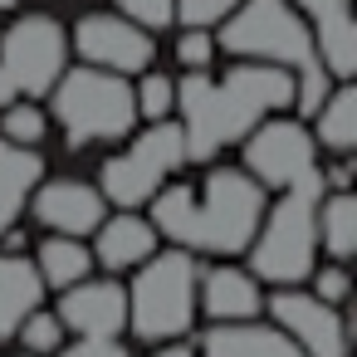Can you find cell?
<instances>
[{"mask_svg":"<svg viewBox=\"0 0 357 357\" xmlns=\"http://www.w3.org/2000/svg\"><path fill=\"white\" fill-rule=\"evenodd\" d=\"M40 176H45L40 147H15V142L0 137V235L25 215L30 191L40 186Z\"/></svg>","mask_w":357,"mask_h":357,"instance_id":"19","label":"cell"},{"mask_svg":"<svg viewBox=\"0 0 357 357\" xmlns=\"http://www.w3.org/2000/svg\"><path fill=\"white\" fill-rule=\"evenodd\" d=\"M98 240H93V259L103 264V269H137L147 255H157V245H162V235H157V225L152 220H142V215H132V211H123V215H103L98 220V230H93Z\"/></svg>","mask_w":357,"mask_h":357,"instance_id":"17","label":"cell"},{"mask_svg":"<svg viewBox=\"0 0 357 357\" xmlns=\"http://www.w3.org/2000/svg\"><path fill=\"white\" fill-rule=\"evenodd\" d=\"M20 357H45V352H20Z\"/></svg>","mask_w":357,"mask_h":357,"instance_id":"35","label":"cell"},{"mask_svg":"<svg viewBox=\"0 0 357 357\" xmlns=\"http://www.w3.org/2000/svg\"><path fill=\"white\" fill-rule=\"evenodd\" d=\"M10 98H15V93H10V84H6V74H0V108H6Z\"/></svg>","mask_w":357,"mask_h":357,"instance_id":"33","label":"cell"},{"mask_svg":"<svg viewBox=\"0 0 357 357\" xmlns=\"http://www.w3.org/2000/svg\"><path fill=\"white\" fill-rule=\"evenodd\" d=\"M274 323L308 352V357H347V337H352V313L347 303H323L313 294H298L294 284H284L269 298Z\"/></svg>","mask_w":357,"mask_h":357,"instance_id":"11","label":"cell"},{"mask_svg":"<svg viewBox=\"0 0 357 357\" xmlns=\"http://www.w3.org/2000/svg\"><path fill=\"white\" fill-rule=\"evenodd\" d=\"M201 352L206 357H308L279 323H255V318H235V323H215L201 333Z\"/></svg>","mask_w":357,"mask_h":357,"instance_id":"15","label":"cell"},{"mask_svg":"<svg viewBox=\"0 0 357 357\" xmlns=\"http://www.w3.org/2000/svg\"><path fill=\"white\" fill-rule=\"evenodd\" d=\"M15 337H25L30 352H54V347L64 342V323H59V313H40V308H35V313L20 323Z\"/></svg>","mask_w":357,"mask_h":357,"instance_id":"27","label":"cell"},{"mask_svg":"<svg viewBox=\"0 0 357 357\" xmlns=\"http://www.w3.org/2000/svg\"><path fill=\"white\" fill-rule=\"evenodd\" d=\"M289 6L308 20L318 59L333 79L357 74V20H352V0H289Z\"/></svg>","mask_w":357,"mask_h":357,"instance_id":"14","label":"cell"},{"mask_svg":"<svg viewBox=\"0 0 357 357\" xmlns=\"http://www.w3.org/2000/svg\"><path fill=\"white\" fill-rule=\"evenodd\" d=\"M308 279H313V298H323V303H347L352 298V279H347L342 264H328V269H318Z\"/></svg>","mask_w":357,"mask_h":357,"instance_id":"29","label":"cell"},{"mask_svg":"<svg viewBox=\"0 0 357 357\" xmlns=\"http://www.w3.org/2000/svg\"><path fill=\"white\" fill-rule=\"evenodd\" d=\"M69 69V30L54 15H20L0 35V74L15 98H40Z\"/></svg>","mask_w":357,"mask_h":357,"instance_id":"8","label":"cell"},{"mask_svg":"<svg viewBox=\"0 0 357 357\" xmlns=\"http://www.w3.org/2000/svg\"><path fill=\"white\" fill-rule=\"evenodd\" d=\"M118 15H128L132 25H142L147 35H157V30L176 25V0H118Z\"/></svg>","mask_w":357,"mask_h":357,"instance_id":"25","label":"cell"},{"mask_svg":"<svg viewBox=\"0 0 357 357\" xmlns=\"http://www.w3.org/2000/svg\"><path fill=\"white\" fill-rule=\"evenodd\" d=\"M181 162H186L181 123L157 118L147 132L132 137V147H128L123 157H108V162L98 167V176H103V201H113V206H123V211H137V206H147V201L162 191V181H167Z\"/></svg>","mask_w":357,"mask_h":357,"instance_id":"7","label":"cell"},{"mask_svg":"<svg viewBox=\"0 0 357 357\" xmlns=\"http://www.w3.org/2000/svg\"><path fill=\"white\" fill-rule=\"evenodd\" d=\"M59 323L74 328L79 337H118L128 328V289L113 279H79L64 289Z\"/></svg>","mask_w":357,"mask_h":357,"instance_id":"12","label":"cell"},{"mask_svg":"<svg viewBox=\"0 0 357 357\" xmlns=\"http://www.w3.org/2000/svg\"><path fill=\"white\" fill-rule=\"evenodd\" d=\"M176 59H181L186 69H211V59H215V35H211V30H186V25H181Z\"/></svg>","mask_w":357,"mask_h":357,"instance_id":"28","label":"cell"},{"mask_svg":"<svg viewBox=\"0 0 357 357\" xmlns=\"http://www.w3.org/2000/svg\"><path fill=\"white\" fill-rule=\"evenodd\" d=\"M215 50L235 54V59H259V64H279L294 74V108L303 118H313V108L328 98V89L337 84L313 45L308 20L289 6V0H240V6L215 25Z\"/></svg>","mask_w":357,"mask_h":357,"instance_id":"3","label":"cell"},{"mask_svg":"<svg viewBox=\"0 0 357 357\" xmlns=\"http://www.w3.org/2000/svg\"><path fill=\"white\" fill-rule=\"evenodd\" d=\"M240 0H176V25L186 30H215Z\"/></svg>","mask_w":357,"mask_h":357,"instance_id":"26","label":"cell"},{"mask_svg":"<svg viewBox=\"0 0 357 357\" xmlns=\"http://www.w3.org/2000/svg\"><path fill=\"white\" fill-rule=\"evenodd\" d=\"M279 108H294V74L279 64L235 59L225 74L186 69V79H176L172 113H181L176 123H181L186 162H211Z\"/></svg>","mask_w":357,"mask_h":357,"instance_id":"1","label":"cell"},{"mask_svg":"<svg viewBox=\"0 0 357 357\" xmlns=\"http://www.w3.org/2000/svg\"><path fill=\"white\" fill-rule=\"evenodd\" d=\"M50 113L64 128L69 147H89V142H118L137 128V98L128 74H108L93 64L64 69L50 89Z\"/></svg>","mask_w":357,"mask_h":357,"instance_id":"5","label":"cell"},{"mask_svg":"<svg viewBox=\"0 0 357 357\" xmlns=\"http://www.w3.org/2000/svg\"><path fill=\"white\" fill-rule=\"evenodd\" d=\"M59 357H128V347L118 337H79L74 347H64Z\"/></svg>","mask_w":357,"mask_h":357,"instance_id":"30","label":"cell"},{"mask_svg":"<svg viewBox=\"0 0 357 357\" xmlns=\"http://www.w3.org/2000/svg\"><path fill=\"white\" fill-rule=\"evenodd\" d=\"M196 298L206 308L211 323H235V318H255L264 308V294H259V279L250 269H235V264H215L206 274H196Z\"/></svg>","mask_w":357,"mask_h":357,"instance_id":"16","label":"cell"},{"mask_svg":"<svg viewBox=\"0 0 357 357\" xmlns=\"http://www.w3.org/2000/svg\"><path fill=\"white\" fill-rule=\"evenodd\" d=\"M0 137L15 142V147H40L45 142V108H35L30 98L25 103H6L0 108Z\"/></svg>","mask_w":357,"mask_h":357,"instance_id":"23","label":"cell"},{"mask_svg":"<svg viewBox=\"0 0 357 357\" xmlns=\"http://www.w3.org/2000/svg\"><path fill=\"white\" fill-rule=\"evenodd\" d=\"M45 303V279L35 259L25 255H0V342L15 337L20 323Z\"/></svg>","mask_w":357,"mask_h":357,"instance_id":"18","label":"cell"},{"mask_svg":"<svg viewBox=\"0 0 357 357\" xmlns=\"http://www.w3.org/2000/svg\"><path fill=\"white\" fill-rule=\"evenodd\" d=\"M318 240L333 255V264H347L357 255V196L352 191H323V201H318Z\"/></svg>","mask_w":357,"mask_h":357,"instance_id":"21","label":"cell"},{"mask_svg":"<svg viewBox=\"0 0 357 357\" xmlns=\"http://www.w3.org/2000/svg\"><path fill=\"white\" fill-rule=\"evenodd\" d=\"M323 172H308L303 181L284 186L274 206H264L250 250V274L284 289V284H303L313 274V255H318V201H323Z\"/></svg>","mask_w":357,"mask_h":357,"instance_id":"4","label":"cell"},{"mask_svg":"<svg viewBox=\"0 0 357 357\" xmlns=\"http://www.w3.org/2000/svg\"><path fill=\"white\" fill-rule=\"evenodd\" d=\"M152 357H206V352H201V347H186V342L176 337L172 347H162V352H152Z\"/></svg>","mask_w":357,"mask_h":357,"instance_id":"32","label":"cell"},{"mask_svg":"<svg viewBox=\"0 0 357 357\" xmlns=\"http://www.w3.org/2000/svg\"><path fill=\"white\" fill-rule=\"evenodd\" d=\"M313 118H318V132H313L318 147L352 152L357 147V89H352V79H337L328 89V98L313 108Z\"/></svg>","mask_w":357,"mask_h":357,"instance_id":"20","label":"cell"},{"mask_svg":"<svg viewBox=\"0 0 357 357\" xmlns=\"http://www.w3.org/2000/svg\"><path fill=\"white\" fill-rule=\"evenodd\" d=\"M69 50H79L84 64L108 69V74H142L157 59V40L128 15H108V10L84 15L69 35Z\"/></svg>","mask_w":357,"mask_h":357,"instance_id":"10","label":"cell"},{"mask_svg":"<svg viewBox=\"0 0 357 357\" xmlns=\"http://www.w3.org/2000/svg\"><path fill=\"white\" fill-rule=\"evenodd\" d=\"M132 98H137V118H152L157 123V118H167L176 108V79L142 69V84L132 89Z\"/></svg>","mask_w":357,"mask_h":357,"instance_id":"24","label":"cell"},{"mask_svg":"<svg viewBox=\"0 0 357 357\" xmlns=\"http://www.w3.org/2000/svg\"><path fill=\"white\" fill-rule=\"evenodd\" d=\"M10 6H15V0H0V10H10Z\"/></svg>","mask_w":357,"mask_h":357,"instance_id":"34","label":"cell"},{"mask_svg":"<svg viewBox=\"0 0 357 357\" xmlns=\"http://www.w3.org/2000/svg\"><path fill=\"white\" fill-rule=\"evenodd\" d=\"M35 269L50 289H69L93 269V250L84 245V235H50L35 255Z\"/></svg>","mask_w":357,"mask_h":357,"instance_id":"22","label":"cell"},{"mask_svg":"<svg viewBox=\"0 0 357 357\" xmlns=\"http://www.w3.org/2000/svg\"><path fill=\"white\" fill-rule=\"evenodd\" d=\"M264 186L240 167H215L206 186H167L152 196V225L191 255H240L264 215Z\"/></svg>","mask_w":357,"mask_h":357,"instance_id":"2","label":"cell"},{"mask_svg":"<svg viewBox=\"0 0 357 357\" xmlns=\"http://www.w3.org/2000/svg\"><path fill=\"white\" fill-rule=\"evenodd\" d=\"M30 206H35V220L50 225L54 235H93L103 211H108L103 191H93L84 181H69V176H59V181L40 176V186L30 191Z\"/></svg>","mask_w":357,"mask_h":357,"instance_id":"13","label":"cell"},{"mask_svg":"<svg viewBox=\"0 0 357 357\" xmlns=\"http://www.w3.org/2000/svg\"><path fill=\"white\" fill-rule=\"evenodd\" d=\"M323 186L328 191H352V162H347V152H337V162L323 167Z\"/></svg>","mask_w":357,"mask_h":357,"instance_id":"31","label":"cell"},{"mask_svg":"<svg viewBox=\"0 0 357 357\" xmlns=\"http://www.w3.org/2000/svg\"><path fill=\"white\" fill-rule=\"evenodd\" d=\"M196 255L191 250H162L137 264V279L128 289V328L142 342H176L196 328Z\"/></svg>","mask_w":357,"mask_h":357,"instance_id":"6","label":"cell"},{"mask_svg":"<svg viewBox=\"0 0 357 357\" xmlns=\"http://www.w3.org/2000/svg\"><path fill=\"white\" fill-rule=\"evenodd\" d=\"M245 172L269 191H284L294 181H303L308 172H318V142L298 118H279L269 113L259 128H250L245 137Z\"/></svg>","mask_w":357,"mask_h":357,"instance_id":"9","label":"cell"}]
</instances>
